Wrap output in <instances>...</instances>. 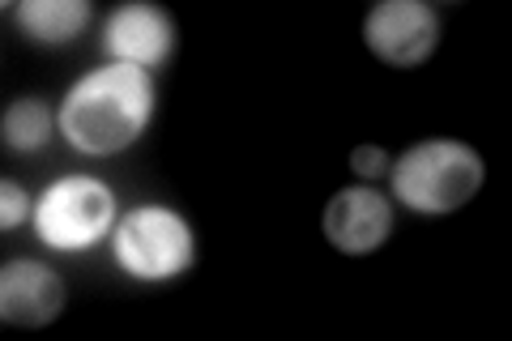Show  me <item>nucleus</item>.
I'll return each mask as SVG.
<instances>
[{"instance_id": "nucleus-1", "label": "nucleus", "mask_w": 512, "mask_h": 341, "mask_svg": "<svg viewBox=\"0 0 512 341\" xmlns=\"http://www.w3.org/2000/svg\"><path fill=\"white\" fill-rule=\"evenodd\" d=\"M154 111H158L154 73L137 69V64L103 60L60 94L56 128L73 154L116 158L146 137Z\"/></svg>"}, {"instance_id": "nucleus-2", "label": "nucleus", "mask_w": 512, "mask_h": 341, "mask_svg": "<svg viewBox=\"0 0 512 341\" xmlns=\"http://www.w3.org/2000/svg\"><path fill=\"white\" fill-rule=\"evenodd\" d=\"M487 184V162L461 137H423L389 162L393 205L419 218L461 214Z\"/></svg>"}, {"instance_id": "nucleus-3", "label": "nucleus", "mask_w": 512, "mask_h": 341, "mask_svg": "<svg viewBox=\"0 0 512 341\" xmlns=\"http://www.w3.org/2000/svg\"><path fill=\"white\" fill-rule=\"evenodd\" d=\"M107 243L124 278L146 286H163L197 269V231L188 214L167 201H141L124 209Z\"/></svg>"}, {"instance_id": "nucleus-4", "label": "nucleus", "mask_w": 512, "mask_h": 341, "mask_svg": "<svg viewBox=\"0 0 512 341\" xmlns=\"http://www.w3.org/2000/svg\"><path fill=\"white\" fill-rule=\"evenodd\" d=\"M116 222H120L116 188L86 171L56 175L35 197V218H30L35 239L47 252H60V256L99 248L103 239H111Z\"/></svg>"}, {"instance_id": "nucleus-5", "label": "nucleus", "mask_w": 512, "mask_h": 341, "mask_svg": "<svg viewBox=\"0 0 512 341\" xmlns=\"http://www.w3.org/2000/svg\"><path fill=\"white\" fill-rule=\"evenodd\" d=\"M444 22L427 0H376L363 13V47L389 69H423L440 52Z\"/></svg>"}, {"instance_id": "nucleus-6", "label": "nucleus", "mask_w": 512, "mask_h": 341, "mask_svg": "<svg viewBox=\"0 0 512 341\" xmlns=\"http://www.w3.org/2000/svg\"><path fill=\"white\" fill-rule=\"evenodd\" d=\"M393 231H397L393 197L363 180L338 188L325 201V214H320V235L342 256H372L393 239Z\"/></svg>"}, {"instance_id": "nucleus-7", "label": "nucleus", "mask_w": 512, "mask_h": 341, "mask_svg": "<svg viewBox=\"0 0 512 341\" xmlns=\"http://www.w3.org/2000/svg\"><path fill=\"white\" fill-rule=\"evenodd\" d=\"M103 52L146 73L163 69L175 56V18L154 0H124L103 18Z\"/></svg>"}, {"instance_id": "nucleus-8", "label": "nucleus", "mask_w": 512, "mask_h": 341, "mask_svg": "<svg viewBox=\"0 0 512 341\" xmlns=\"http://www.w3.org/2000/svg\"><path fill=\"white\" fill-rule=\"evenodd\" d=\"M69 307V286L60 273L35 261V256H18L0 269V320L9 329H47L56 324Z\"/></svg>"}, {"instance_id": "nucleus-9", "label": "nucleus", "mask_w": 512, "mask_h": 341, "mask_svg": "<svg viewBox=\"0 0 512 341\" xmlns=\"http://www.w3.org/2000/svg\"><path fill=\"white\" fill-rule=\"evenodd\" d=\"M94 18L90 0H18L13 26L35 47H64L73 43Z\"/></svg>"}, {"instance_id": "nucleus-10", "label": "nucleus", "mask_w": 512, "mask_h": 341, "mask_svg": "<svg viewBox=\"0 0 512 341\" xmlns=\"http://www.w3.org/2000/svg\"><path fill=\"white\" fill-rule=\"evenodd\" d=\"M52 133L60 137L56 128V111L39 94H18L9 99L5 116H0V141H5L9 154H39L52 145Z\"/></svg>"}, {"instance_id": "nucleus-11", "label": "nucleus", "mask_w": 512, "mask_h": 341, "mask_svg": "<svg viewBox=\"0 0 512 341\" xmlns=\"http://www.w3.org/2000/svg\"><path fill=\"white\" fill-rule=\"evenodd\" d=\"M30 218H35V197H30L13 175H5V180H0V231H18Z\"/></svg>"}, {"instance_id": "nucleus-12", "label": "nucleus", "mask_w": 512, "mask_h": 341, "mask_svg": "<svg viewBox=\"0 0 512 341\" xmlns=\"http://www.w3.org/2000/svg\"><path fill=\"white\" fill-rule=\"evenodd\" d=\"M389 162H393L389 150L376 145V141H363V145L350 150V171H355L363 184H372V180H380V175H389Z\"/></svg>"}]
</instances>
